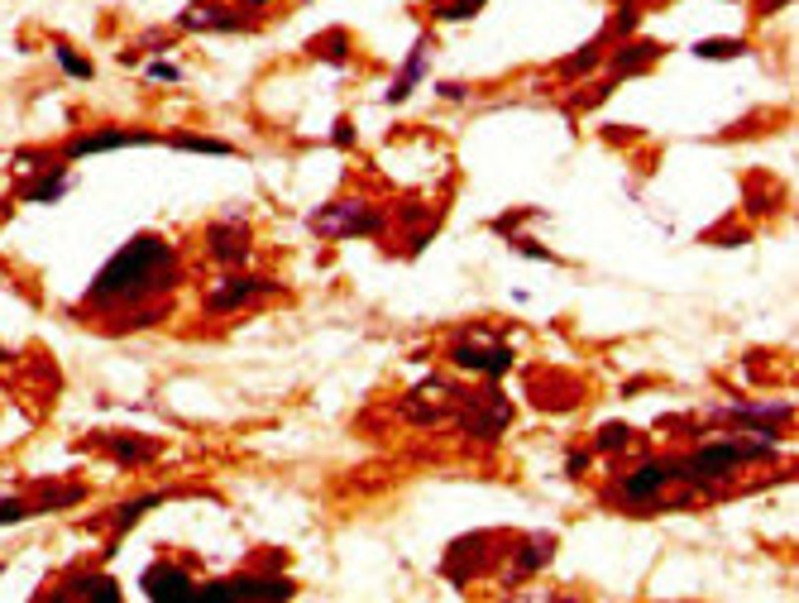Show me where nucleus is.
<instances>
[{
    "mask_svg": "<svg viewBox=\"0 0 799 603\" xmlns=\"http://www.w3.org/2000/svg\"><path fill=\"white\" fill-rule=\"evenodd\" d=\"M177 287V255L159 235H135L120 255L96 273L87 287V307H120L135 311L149 297H163Z\"/></svg>",
    "mask_w": 799,
    "mask_h": 603,
    "instance_id": "1",
    "label": "nucleus"
},
{
    "mask_svg": "<svg viewBox=\"0 0 799 603\" xmlns=\"http://www.w3.org/2000/svg\"><path fill=\"white\" fill-rule=\"evenodd\" d=\"M757 455H761V445H752V441H718V445H704L694 460L675 465V479H689V484H713V479L733 475L737 465L757 460Z\"/></svg>",
    "mask_w": 799,
    "mask_h": 603,
    "instance_id": "2",
    "label": "nucleus"
},
{
    "mask_svg": "<svg viewBox=\"0 0 799 603\" xmlns=\"http://www.w3.org/2000/svg\"><path fill=\"white\" fill-rule=\"evenodd\" d=\"M197 599L201 603H235V599L278 603V599H293V580H283V575H235V580L197 589Z\"/></svg>",
    "mask_w": 799,
    "mask_h": 603,
    "instance_id": "3",
    "label": "nucleus"
},
{
    "mask_svg": "<svg viewBox=\"0 0 799 603\" xmlns=\"http://www.w3.org/2000/svg\"><path fill=\"white\" fill-rule=\"evenodd\" d=\"M451 359H455L459 369H483L489 379H499V373L513 369V349H507V345H493V341H483V335L451 345Z\"/></svg>",
    "mask_w": 799,
    "mask_h": 603,
    "instance_id": "4",
    "label": "nucleus"
},
{
    "mask_svg": "<svg viewBox=\"0 0 799 603\" xmlns=\"http://www.w3.org/2000/svg\"><path fill=\"white\" fill-rule=\"evenodd\" d=\"M665 484H675V465H641V469H632V475L623 479V484H617V499L637 513L641 503H656Z\"/></svg>",
    "mask_w": 799,
    "mask_h": 603,
    "instance_id": "5",
    "label": "nucleus"
},
{
    "mask_svg": "<svg viewBox=\"0 0 799 603\" xmlns=\"http://www.w3.org/2000/svg\"><path fill=\"white\" fill-rule=\"evenodd\" d=\"M144 594L149 599H159V603H173V599H197V589H192V575L183 570V565H173V561H159V565H149L144 570Z\"/></svg>",
    "mask_w": 799,
    "mask_h": 603,
    "instance_id": "6",
    "label": "nucleus"
},
{
    "mask_svg": "<svg viewBox=\"0 0 799 603\" xmlns=\"http://www.w3.org/2000/svg\"><path fill=\"white\" fill-rule=\"evenodd\" d=\"M130 144H159V135L149 130H96V135H82L67 144V159H87V153H106V149H130Z\"/></svg>",
    "mask_w": 799,
    "mask_h": 603,
    "instance_id": "7",
    "label": "nucleus"
},
{
    "mask_svg": "<svg viewBox=\"0 0 799 603\" xmlns=\"http://www.w3.org/2000/svg\"><path fill=\"white\" fill-rule=\"evenodd\" d=\"M379 225H383L379 216L365 211V207H355V201H345V207H331V211L317 216L321 235H369V231H379Z\"/></svg>",
    "mask_w": 799,
    "mask_h": 603,
    "instance_id": "8",
    "label": "nucleus"
},
{
    "mask_svg": "<svg viewBox=\"0 0 799 603\" xmlns=\"http://www.w3.org/2000/svg\"><path fill=\"white\" fill-rule=\"evenodd\" d=\"M259 293H273V283H263V279H239V283L216 287V293L206 297V307H211V311H230V307H239V302H249V297H259Z\"/></svg>",
    "mask_w": 799,
    "mask_h": 603,
    "instance_id": "9",
    "label": "nucleus"
},
{
    "mask_svg": "<svg viewBox=\"0 0 799 603\" xmlns=\"http://www.w3.org/2000/svg\"><path fill=\"white\" fill-rule=\"evenodd\" d=\"M187 29H239L235 15H225V5H211V0H197V5L183 15Z\"/></svg>",
    "mask_w": 799,
    "mask_h": 603,
    "instance_id": "10",
    "label": "nucleus"
},
{
    "mask_svg": "<svg viewBox=\"0 0 799 603\" xmlns=\"http://www.w3.org/2000/svg\"><path fill=\"white\" fill-rule=\"evenodd\" d=\"M72 584H82V589H67V599H106V603L120 599V589H115L111 575H77Z\"/></svg>",
    "mask_w": 799,
    "mask_h": 603,
    "instance_id": "11",
    "label": "nucleus"
},
{
    "mask_svg": "<svg viewBox=\"0 0 799 603\" xmlns=\"http://www.w3.org/2000/svg\"><path fill=\"white\" fill-rule=\"evenodd\" d=\"M153 503H159V493H149V499H130V503H120V513L111 517L115 537H120V532H130V527H135V522H139V517H144V513H149V508H153Z\"/></svg>",
    "mask_w": 799,
    "mask_h": 603,
    "instance_id": "12",
    "label": "nucleus"
},
{
    "mask_svg": "<svg viewBox=\"0 0 799 603\" xmlns=\"http://www.w3.org/2000/svg\"><path fill=\"white\" fill-rule=\"evenodd\" d=\"M421 67H427V48H417V53H411V63L397 72V82H393V91H389V101H403V96L417 87V77H421Z\"/></svg>",
    "mask_w": 799,
    "mask_h": 603,
    "instance_id": "13",
    "label": "nucleus"
},
{
    "mask_svg": "<svg viewBox=\"0 0 799 603\" xmlns=\"http://www.w3.org/2000/svg\"><path fill=\"white\" fill-rule=\"evenodd\" d=\"M546 561H551V541H546V537L527 541V551H517V570H523V575L541 570V565H546Z\"/></svg>",
    "mask_w": 799,
    "mask_h": 603,
    "instance_id": "14",
    "label": "nucleus"
},
{
    "mask_svg": "<svg viewBox=\"0 0 799 603\" xmlns=\"http://www.w3.org/2000/svg\"><path fill=\"white\" fill-rule=\"evenodd\" d=\"M34 513H44V503H34V499H0V527L24 522V517H34Z\"/></svg>",
    "mask_w": 799,
    "mask_h": 603,
    "instance_id": "15",
    "label": "nucleus"
},
{
    "mask_svg": "<svg viewBox=\"0 0 799 603\" xmlns=\"http://www.w3.org/2000/svg\"><path fill=\"white\" fill-rule=\"evenodd\" d=\"M211 249H221V259H245V231H211Z\"/></svg>",
    "mask_w": 799,
    "mask_h": 603,
    "instance_id": "16",
    "label": "nucleus"
},
{
    "mask_svg": "<svg viewBox=\"0 0 799 603\" xmlns=\"http://www.w3.org/2000/svg\"><path fill=\"white\" fill-rule=\"evenodd\" d=\"M651 58H656V44H627L623 53H617V72H627V67H647Z\"/></svg>",
    "mask_w": 799,
    "mask_h": 603,
    "instance_id": "17",
    "label": "nucleus"
},
{
    "mask_svg": "<svg viewBox=\"0 0 799 603\" xmlns=\"http://www.w3.org/2000/svg\"><path fill=\"white\" fill-rule=\"evenodd\" d=\"M53 53H58V67H63V72H72V77H82V82L91 77V63H87V58H77V53H72L67 44H58Z\"/></svg>",
    "mask_w": 799,
    "mask_h": 603,
    "instance_id": "18",
    "label": "nucleus"
},
{
    "mask_svg": "<svg viewBox=\"0 0 799 603\" xmlns=\"http://www.w3.org/2000/svg\"><path fill=\"white\" fill-rule=\"evenodd\" d=\"M173 144H177V149H197V153H225V159H230V153H235L225 139H197V135H177Z\"/></svg>",
    "mask_w": 799,
    "mask_h": 603,
    "instance_id": "19",
    "label": "nucleus"
},
{
    "mask_svg": "<svg viewBox=\"0 0 799 603\" xmlns=\"http://www.w3.org/2000/svg\"><path fill=\"white\" fill-rule=\"evenodd\" d=\"M63 192H67V177H63V173H53V177H44V183L34 187L24 201H58V197H63Z\"/></svg>",
    "mask_w": 799,
    "mask_h": 603,
    "instance_id": "20",
    "label": "nucleus"
},
{
    "mask_svg": "<svg viewBox=\"0 0 799 603\" xmlns=\"http://www.w3.org/2000/svg\"><path fill=\"white\" fill-rule=\"evenodd\" d=\"M694 53L699 58H737V53H742V44H737V39H704Z\"/></svg>",
    "mask_w": 799,
    "mask_h": 603,
    "instance_id": "21",
    "label": "nucleus"
},
{
    "mask_svg": "<svg viewBox=\"0 0 799 603\" xmlns=\"http://www.w3.org/2000/svg\"><path fill=\"white\" fill-rule=\"evenodd\" d=\"M115 455H120V465H135V460H149L153 445H149V441H120Z\"/></svg>",
    "mask_w": 799,
    "mask_h": 603,
    "instance_id": "22",
    "label": "nucleus"
},
{
    "mask_svg": "<svg viewBox=\"0 0 799 603\" xmlns=\"http://www.w3.org/2000/svg\"><path fill=\"white\" fill-rule=\"evenodd\" d=\"M475 10H483V0H451V5H441V20H469Z\"/></svg>",
    "mask_w": 799,
    "mask_h": 603,
    "instance_id": "23",
    "label": "nucleus"
},
{
    "mask_svg": "<svg viewBox=\"0 0 799 603\" xmlns=\"http://www.w3.org/2000/svg\"><path fill=\"white\" fill-rule=\"evenodd\" d=\"M627 441H632V431H627V427H603V436H599V451H623Z\"/></svg>",
    "mask_w": 799,
    "mask_h": 603,
    "instance_id": "24",
    "label": "nucleus"
},
{
    "mask_svg": "<svg viewBox=\"0 0 799 603\" xmlns=\"http://www.w3.org/2000/svg\"><path fill=\"white\" fill-rule=\"evenodd\" d=\"M594 58H603V39H594V44H589V48H585V53H579V58H575V63H565V72H585L589 63H594Z\"/></svg>",
    "mask_w": 799,
    "mask_h": 603,
    "instance_id": "25",
    "label": "nucleus"
},
{
    "mask_svg": "<svg viewBox=\"0 0 799 603\" xmlns=\"http://www.w3.org/2000/svg\"><path fill=\"white\" fill-rule=\"evenodd\" d=\"M149 77H159V82H183V67H177V63H149Z\"/></svg>",
    "mask_w": 799,
    "mask_h": 603,
    "instance_id": "26",
    "label": "nucleus"
},
{
    "mask_svg": "<svg viewBox=\"0 0 799 603\" xmlns=\"http://www.w3.org/2000/svg\"><path fill=\"white\" fill-rule=\"evenodd\" d=\"M335 144H355V130H349V120H341V130H335Z\"/></svg>",
    "mask_w": 799,
    "mask_h": 603,
    "instance_id": "27",
    "label": "nucleus"
},
{
    "mask_svg": "<svg viewBox=\"0 0 799 603\" xmlns=\"http://www.w3.org/2000/svg\"><path fill=\"white\" fill-rule=\"evenodd\" d=\"M585 465H589V455L575 451V455H570V475H585Z\"/></svg>",
    "mask_w": 799,
    "mask_h": 603,
    "instance_id": "28",
    "label": "nucleus"
}]
</instances>
